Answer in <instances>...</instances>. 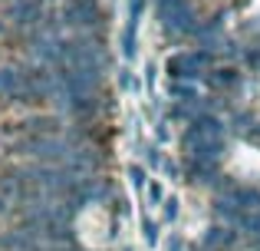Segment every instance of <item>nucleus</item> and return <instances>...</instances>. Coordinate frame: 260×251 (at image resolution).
<instances>
[{"label":"nucleus","instance_id":"nucleus-8","mask_svg":"<svg viewBox=\"0 0 260 251\" xmlns=\"http://www.w3.org/2000/svg\"><path fill=\"white\" fill-rule=\"evenodd\" d=\"M132 182H135V185H145V169H142V165H132Z\"/></svg>","mask_w":260,"mask_h":251},{"label":"nucleus","instance_id":"nucleus-5","mask_svg":"<svg viewBox=\"0 0 260 251\" xmlns=\"http://www.w3.org/2000/svg\"><path fill=\"white\" fill-rule=\"evenodd\" d=\"M231 199H234L241 208H254V205H260V192H254V188H231Z\"/></svg>","mask_w":260,"mask_h":251},{"label":"nucleus","instance_id":"nucleus-9","mask_svg":"<svg viewBox=\"0 0 260 251\" xmlns=\"http://www.w3.org/2000/svg\"><path fill=\"white\" fill-rule=\"evenodd\" d=\"M175 215H178V202H175V199H168V205H165V218L172 221Z\"/></svg>","mask_w":260,"mask_h":251},{"label":"nucleus","instance_id":"nucleus-4","mask_svg":"<svg viewBox=\"0 0 260 251\" xmlns=\"http://www.w3.org/2000/svg\"><path fill=\"white\" fill-rule=\"evenodd\" d=\"M10 132H26V135H59L63 132V119L53 116V113H43V116H30L23 123H13Z\"/></svg>","mask_w":260,"mask_h":251},{"label":"nucleus","instance_id":"nucleus-6","mask_svg":"<svg viewBox=\"0 0 260 251\" xmlns=\"http://www.w3.org/2000/svg\"><path fill=\"white\" fill-rule=\"evenodd\" d=\"M208 83L211 86H237L241 76H237V70H214V73H208Z\"/></svg>","mask_w":260,"mask_h":251},{"label":"nucleus","instance_id":"nucleus-1","mask_svg":"<svg viewBox=\"0 0 260 251\" xmlns=\"http://www.w3.org/2000/svg\"><path fill=\"white\" fill-rule=\"evenodd\" d=\"M59 17H63V26H70L73 33H92V30H102L109 13L102 10L99 0H66Z\"/></svg>","mask_w":260,"mask_h":251},{"label":"nucleus","instance_id":"nucleus-10","mask_svg":"<svg viewBox=\"0 0 260 251\" xmlns=\"http://www.w3.org/2000/svg\"><path fill=\"white\" fill-rule=\"evenodd\" d=\"M148 195H152V202H161V188L158 185H152V192H148Z\"/></svg>","mask_w":260,"mask_h":251},{"label":"nucleus","instance_id":"nucleus-7","mask_svg":"<svg viewBox=\"0 0 260 251\" xmlns=\"http://www.w3.org/2000/svg\"><path fill=\"white\" fill-rule=\"evenodd\" d=\"M228 241H234V232H228V228H211L204 235V245H228Z\"/></svg>","mask_w":260,"mask_h":251},{"label":"nucleus","instance_id":"nucleus-3","mask_svg":"<svg viewBox=\"0 0 260 251\" xmlns=\"http://www.w3.org/2000/svg\"><path fill=\"white\" fill-rule=\"evenodd\" d=\"M214 63V50H188V53H175L172 60H168V73H172L175 79H198L201 73H208V66Z\"/></svg>","mask_w":260,"mask_h":251},{"label":"nucleus","instance_id":"nucleus-2","mask_svg":"<svg viewBox=\"0 0 260 251\" xmlns=\"http://www.w3.org/2000/svg\"><path fill=\"white\" fill-rule=\"evenodd\" d=\"M155 13H158L168 37H184V33H194L198 26L188 0H155Z\"/></svg>","mask_w":260,"mask_h":251}]
</instances>
